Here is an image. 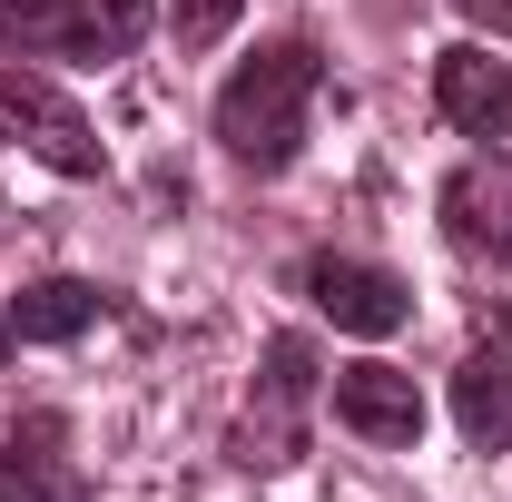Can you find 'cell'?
Masks as SVG:
<instances>
[{"instance_id":"cell-1","label":"cell","mask_w":512,"mask_h":502,"mask_svg":"<svg viewBox=\"0 0 512 502\" xmlns=\"http://www.w3.org/2000/svg\"><path fill=\"white\" fill-rule=\"evenodd\" d=\"M316 89H325V60L306 40H266V50L237 60V79L217 89V148H227L237 168H256V178L296 168L306 119H316Z\"/></svg>"},{"instance_id":"cell-15","label":"cell","mask_w":512,"mask_h":502,"mask_svg":"<svg viewBox=\"0 0 512 502\" xmlns=\"http://www.w3.org/2000/svg\"><path fill=\"white\" fill-rule=\"evenodd\" d=\"M10 355H20V335H10V306H0V365H10Z\"/></svg>"},{"instance_id":"cell-11","label":"cell","mask_w":512,"mask_h":502,"mask_svg":"<svg viewBox=\"0 0 512 502\" xmlns=\"http://www.w3.org/2000/svg\"><path fill=\"white\" fill-rule=\"evenodd\" d=\"M148 30H158V0H79L69 50H79V60H128Z\"/></svg>"},{"instance_id":"cell-6","label":"cell","mask_w":512,"mask_h":502,"mask_svg":"<svg viewBox=\"0 0 512 502\" xmlns=\"http://www.w3.org/2000/svg\"><path fill=\"white\" fill-rule=\"evenodd\" d=\"M325 394H335V424L345 434L384 443V453H414L424 443V394H414V375H394V365H345Z\"/></svg>"},{"instance_id":"cell-2","label":"cell","mask_w":512,"mask_h":502,"mask_svg":"<svg viewBox=\"0 0 512 502\" xmlns=\"http://www.w3.org/2000/svg\"><path fill=\"white\" fill-rule=\"evenodd\" d=\"M316 335H276L266 345V375L247 384V404H237V424H227V463L237 473H286L296 453H306V414H316Z\"/></svg>"},{"instance_id":"cell-7","label":"cell","mask_w":512,"mask_h":502,"mask_svg":"<svg viewBox=\"0 0 512 502\" xmlns=\"http://www.w3.org/2000/svg\"><path fill=\"white\" fill-rule=\"evenodd\" d=\"M453 424L473 453H512V325L493 315V335L453 365Z\"/></svg>"},{"instance_id":"cell-3","label":"cell","mask_w":512,"mask_h":502,"mask_svg":"<svg viewBox=\"0 0 512 502\" xmlns=\"http://www.w3.org/2000/svg\"><path fill=\"white\" fill-rule=\"evenodd\" d=\"M0 138H20V148H30L40 168H60V178H99V168H109L89 109H79L69 89H50L40 69H0Z\"/></svg>"},{"instance_id":"cell-12","label":"cell","mask_w":512,"mask_h":502,"mask_svg":"<svg viewBox=\"0 0 512 502\" xmlns=\"http://www.w3.org/2000/svg\"><path fill=\"white\" fill-rule=\"evenodd\" d=\"M69 30H79V0H0V50L20 40V50H69Z\"/></svg>"},{"instance_id":"cell-5","label":"cell","mask_w":512,"mask_h":502,"mask_svg":"<svg viewBox=\"0 0 512 502\" xmlns=\"http://www.w3.org/2000/svg\"><path fill=\"white\" fill-rule=\"evenodd\" d=\"M444 237L463 256H493V266H512V158L493 148V158H463L444 178Z\"/></svg>"},{"instance_id":"cell-13","label":"cell","mask_w":512,"mask_h":502,"mask_svg":"<svg viewBox=\"0 0 512 502\" xmlns=\"http://www.w3.org/2000/svg\"><path fill=\"white\" fill-rule=\"evenodd\" d=\"M237 10L247 0H168V30H178V50H217L237 30Z\"/></svg>"},{"instance_id":"cell-9","label":"cell","mask_w":512,"mask_h":502,"mask_svg":"<svg viewBox=\"0 0 512 502\" xmlns=\"http://www.w3.org/2000/svg\"><path fill=\"white\" fill-rule=\"evenodd\" d=\"M0 502H79V473H69V424L40 404L20 414L10 443H0Z\"/></svg>"},{"instance_id":"cell-4","label":"cell","mask_w":512,"mask_h":502,"mask_svg":"<svg viewBox=\"0 0 512 502\" xmlns=\"http://www.w3.org/2000/svg\"><path fill=\"white\" fill-rule=\"evenodd\" d=\"M296 286H306V306L335 325V335H394V325H414V286L375 266V256H306L296 266Z\"/></svg>"},{"instance_id":"cell-14","label":"cell","mask_w":512,"mask_h":502,"mask_svg":"<svg viewBox=\"0 0 512 502\" xmlns=\"http://www.w3.org/2000/svg\"><path fill=\"white\" fill-rule=\"evenodd\" d=\"M473 20V40H512V0H453Z\"/></svg>"},{"instance_id":"cell-8","label":"cell","mask_w":512,"mask_h":502,"mask_svg":"<svg viewBox=\"0 0 512 502\" xmlns=\"http://www.w3.org/2000/svg\"><path fill=\"white\" fill-rule=\"evenodd\" d=\"M434 109H444V128H463V138H503L512 128V69L493 60L483 40H463V50L434 60Z\"/></svg>"},{"instance_id":"cell-10","label":"cell","mask_w":512,"mask_h":502,"mask_svg":"<svg viewBox=\"0 0 512 502\" xmlns=\"http://www.w3.org/2000/svg\"><path fill=\"white\" fill-rule=\"evenodd\" d=\"M99 315H109V296H99L89 276H40V286L10 296V335H20V345H69V335H89Z\"/></svg>"}]
</instances>
